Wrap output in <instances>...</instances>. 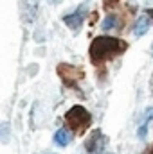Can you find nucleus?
<instances>
[{
	"instance_id": "obj_1",
	"label": "nucleus",
	"mask_w": 153,
	"mask_h": 154,
	"mask_svg": "<svg viewBox=\"0 0 153 154\" xmlns=\"http://www.w3.org/2000/svg\"><path fill=\"white\" fill-rule=\"evenodd\" d=\"M124 50H126V43L122 39L112 38V36H99L90 45V57L94 63H99V61H105L110 56L121 54Z\"/></svg>"
},
{
	"instance_id": "obj_2",
	"label": "nucleus",
	"mask_w": 153,
	"mask_h": 154,
	"mask_svg": "<svg viewBox=\"0 0 153 154\" xmlns=\"http://www.w3.org/2000/svg\"><path fill=\"white\" fill-rule=\"evenodd\" d=\"M65 120L69 122V125H70L72 129L85 131V129L90 125V122H92V116H90V113H88V111H86L83 106H72V108L67 111Z\"/></svg>"
},
{
	"instance_id": "obj_3",
	"label": "nucleus",
	"mask_w": 153,
	"mask_h": 154,
	"mask_svg": "<svg viewBox=\"0 0 153 154\" xmlns=\"http://www.w3.org/2000/svg\"><path fill=\"white\" fill-rule=\"evenodd\" d=\"M85 14H86V5H81L77 11H74L72 14H67L65 18H63V22L72 29V31H77L81 25H83V22H85Z\"/></svg>"
},
{
	"instance_id": "obj_4",
	"label": "nucleus",
	"mask_w": 153,
	"mask_h": 154,
	"mask_svg": "<svg viewBox=\"0 0 153 154\" xmlns=\"http://www.w3.org/2000/svg\"><path fill=\"white\" fill-rule=\"evenodd\" d=\"M58 74L61 75V79L65 81V82H74L77 79H81L83 77V72L76 68V66H72V65H67V63H61L60 66H58Z\"/></svg>"
},
{
	"instance_id": "obj_5",
	"label": "nucleus",
	"mask_w": 153,
	"mask_h": 154,
	"mask_svg": "<svg viewBox=\"0 0 153 154\" xmlns=\"http://www.w3.org/2000/svg\"><path fill=\"white\" fill-rule=\"evenodd\" d=\"M101 140H105V138H103V134H101V131H99V129H97V131H94V133L88 136L86 143H85V149H86V152H90V154L97 152V149H99V147H103Z\"/></svg>"
},
{
	"instance_id": "obj_6",
	"label": "nucleus",
	"mask_w": 153,
	"mask_h": 154,
	"mask_svg": "<svg viewBox=\"0 0 153 154\" xmlns=\"http://www.w3.org/2000/svg\"><path fill=\"white\" fill-rule=\"evenodd\" d=\"M54 145H58V147H67L70 142H72V133L67 129V127H61V129H58L56 133H54Z\"/></svg>"
},
{
	"instance_id": "obj_7",
	"label": "nucleus",
	"mask_w": 153,
	"mask_h": 154,
	"mask_svg": "<svg viewBox=\"0 0 153 154\" xmlns=\"http://www.w3.org/2000/svg\"><path fill=\"white\" fill-rule=\"evenodd\" d=\"M36 13H38V0H25V5H24V20L29 22V23L34 22Z\"/></svg>"
},
{
	"instance_id": "obj_8",
	"label": "nucleus",
	"mask_w": 153,
	"mask_h": 154,
	"mask_svg": "<svg viewBox=\"0 0 153 154\" xmlns=\"http://www.w3.org/2000/svg\"><path fill=\"white\" fill-rule=\"evenodd\" d=\"M148 29H150V20H148V16H141V18L137 20V23H135L133 32H135V36H142V34L148 32Z\"/></svg>"
},
{
	"instance_id": "obj_9",
	"label": "nucleus",
	"mask_w": 153,
	"mask_h": 154,
	"mask_svg": "<svg viewBox=\"0 0 153 154\" xmlns=\"http://www.w3.org/2000/svg\"><path fill=\"white\" fill-rule=\"evenodd\" d=\"M153 118V108H148L146 109V113H144V120H142V124H141V127H139V138H144L146 136V131H148V124H150V120Z\"/></svg>"
},
{
	"instance_id": "obj_10",
	"label": "nucleus",
	"mask_w": 153,
	"mask_h": 154,
	"mask_svg": "<svg viewBox=\"0 0 153 154\" xmlns=\"http://www.w3.org/2000/svg\"><path fill=\"white\" fill-rule=\"evenodd\" d=\"M115 27H119V18H117L115 14H108V16L103 20V23H101V29H103V31H112Z\"/></svg>"
},
{
	"instance_id": "obj_11",
	"label": "nucleus",
	"mask_w": 153,
	"mask_h": 154,
	"mask_svg": "<svg viewBox=\"0 0 153 154\" xmlns=\"http://www.w3.org/2000/svg\"><path fill=\"white\" fill-rule=\"evenodd\" d=\"M9 140V124L7 122H4L2 125H0V142L2 143H5Z\"/></svg>"
},
{
	"instance_id": "obj_12",
	"label": "nucleus",
	"mask_w": 153,
	"mask_h": 154,
	"mask_svg": "<svg viewBox=\"0 0 153 154\" xmlns=\"http://www.w3.org/2000/svg\"><path fill=\"white\" fill-rule=\"evenodd\" d=\"M151 54H153V47H151Z\"/></svg>"
},
{
	"instance_id": "obj_13",
	"label": "nucleus",
	"mask_w": 153,
	"mask_h": 154,
	"mask_svg": "<svg viewBox=\"0 0 153 154\" xmlns=\"http://www.w3.org/2000/svg\"><path fill=\"white\" fill-rule=\"evenodd\" d=\"M151 154H153V151H151Z\"/></svg>"
}]
</instances>
